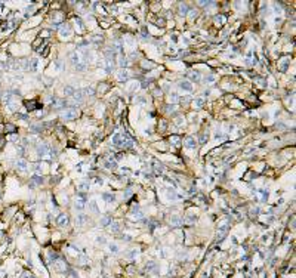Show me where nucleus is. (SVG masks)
I'll use <instances>...</instances> for the list:
<instances>
[{
    "instance_id": "aec40b11",
    "label": "nucleus",
    "mask_w": 296,
    "mask_h": 278,
    "mask_svg": "<svg viewBox=\"0 0 296 278\" xmlns=\"http://www.w3.org/2000/svg\"><path fill=\"white\" fill-rule=\"evenodd\" d=\"M33 182H37V185L43 184V178L41 176H33Z\"/></svg>"
},
{
    "instance_id": "a878e982",
    "label": "nucleus",
    "mask_w": 296,
    "mask_h": 278,
    "mask_svg": "<svg viewBox=\"0 0 296 278\" xmlns=\"http://www.w3.org/2000/svg\"><path fill=\"white\" fill-rule=\"evenodd\" d=\"M83 93H84V95H93V93H95V90H93V87H88V89H86Z\"/></svg>"
},
{
    "instance_id": "dca6fc26",
    "label": "nucleus",
    "mask_w": 296,
    "mask_h": 278,
    "mask_svg": "<svg viewBox=\"0 0 296 278\" xmlns=\"http://www.w3.org/2000/svg\"><path fill=\"white\" fill-rule=\"evenodd\" d=\"M86 222V216L84 214H79L77 216V225H83Z\"/></svg>"
},
{
    "instance_id": "bb28decb",
    "label": "nucleus",
    "mask_w": 296,
    "mask_h": 278,
    "mask_svg": "<svg viewBox=\"0 0 296 278\" xmlns=\"http://www.w3.org/2000/svg\"><path fill=\"white\" fill-rule=\"evenodd\" d=\"M76 68L79 70V71H84V70H86V67H84V64H83V62H82V64H77V65H76Z\"/></svg>"
},
{
    "instance_id": "473e14b6",
    "label": "nucleus",
    "mask_w": 296,
    "mask_h": 278,
    "mask_svg": "<svg viewBox=\"0 0 296 278\" xmlns=\"http://www.w3.org/2000/svg\"><path fill=\"white\" fill-rule=\"evenodd\" d=\"M166 110H167V111H175V110H176V107H175V105H167V107H166Z\"/></svg>"
},
{
    "instance_id": "ddd939ff",
    "label": "nucleus",
    "mask_w": 296,
    "mask_h": 278,
    "mask_svg": "<svg viewBox=\"0 0 296 278\" xmlns=\"http://www.w3.org/2000/svg\"><path fill=\"white\" fill-rule=\"evenodd\" d=\"M102 198L105 200L107 203H112V201L116 200V197H114V195H112V194H108V192H107V194H104V195H102Z\"/></svg>"
},
{
    "instance_id": "e433bc0d",
    "label": "nucleus",
    "mask_w": 296,
    "mask_h": 278,
    "mask_svg": "<svg viewBox=\"0 0 296 278\" xmlns=\"http://www.w3.org/2000/svg\"><path fill=\"white\" fill-rule=\"evenodd\" d=\"M95 182H96L98 185H102V179H99V178H96V179H95Z\"/></svg>"
},
{
    "instance_id": "c9c22d12",
    "label": "nucleus",
    "mask_w": 296,
    "mask_h": 278,
    "mask_svg": "<svg viewBox=\"0 0 296 278\" xmlns=\"http://www.w3.org/2000/svg\"><path fill=\"white\" fill-rule=\"evenodd\" d=\"M138 102H139V104H144V102H145V98H144V96H139V98H138Z\"/></svg>"
},
{
    "instance_id": "58836bf2",
    "label": "nucleus",
    "mask_w": 296,
    "mask_h": 278,
    "mask_svg": "<svg viewBox=\"0 0 296 278\" xmlns=\"http://www.w3.org/2000/svg\"><path fill=\"white\" fill-rule=\"evenodd\" d=\"M98 241H99V243H104V241H105V238H104V237H98Z\"/></svg>"
},
{
    "instance_id": "a211bd4d",
    "label": "nucleus",
    "mask_w": 296,
    "mask_h": 278,
    "mask_svg": "<svg viewBox=\"0 0 296 278\" xmlns=\"http://www.w3.org/2000/svg\"><path fill=\"white\" fill-rule=\"evenodd\" d=\"M154 170H155V173H161V170H163V166L160 163H154Z\"/></svg>"
},
{
    "instance_id": "c756f323",
    "label": "nucleus",
    "mask_w": 296,
    "mask_h": 278,
    "mask_svg": "<svg viewBox=\"0 0 296 278\" xmlns=\"http://www.w3.org/2000/svg\"><path fill=\"white\" fill-rule=\"evenodd\" d=\"M126 64H127V62H126V59L120 58V67H121V68H124V67H126Z\"/></svg>"
},
{
    "instance_id": "2f4dec72",
    "label": "nucleus",
    "mask_w": 296,
    "mask_h": 278,
    "mask_svg": "<svg viewBox=\"0 0 296 278\" xmlns=\"http://www.w3.org/2000/svg\"><path fill=\"white\" fill-rule=\"evenodd\" d=\"M170 222H173V223H179L181 220H179V218H178V216H173V218H172V220H170Z\"/></svg>"
},
{
    "instance_id": "f03ea898",
    "label": "nucleus",
    "mask_w": 296,
    "mask_h": 278,
    "mask_svg": "<svg viewBox=\"0 0 296 278\" xmlns=\"http://www.w3.org/2000/svg\"><path fill=\"white\" fill-rule=\"evenodd\" d=\"M77 117V108L74 107H70V108H65L64 112H62V118L64 120H73Z\"/></svg>"
},
{
    "instance_id": "6ab92c4d",
    "label": "nucleus",
    "mask_w": 296,
    "mask_h": 278,
    "mask_svg": "<svg viewBox=\"0 0 296 278\" xmlns=\"http://www.w3.org/2000/svg\"><path fill=\"white\" fill-rule=\"evenodd\" d=\"M179 141H181V139H179V136H176V135H173V136L170 138V142H172L173 145H178V144H179Z\"/></svg>"
},
{
    "instance_id": "4468645a",
    "label": "nucleus",
    "mask_w": 296,
    "mask_h": 278,
    "mask_svg": "<svg viewBox=\"0 0 296 278\" xmlns=\"http://www.w3.org/2000/svg\"><path fill=\"white\" fill-rule=\"evenodd\" d=\"M73 96L76 98V101H83V98H84V93L82 92V90H79V92H76Z\"/></svg>"
},
{
    "instance_id": "39448f33",
    "label": "nucleus",
    "mask_w": 296,
    "mask_h": 278,
    "mask_svg": "<svg viewBox=\"0 0 296 278\" xmlns=\"http://www.w3.org/2000/svg\"><path fill=\"white\" fill-rule=\"evenodd\" d=\"M56 223L59 225V226H64V225H67V223H68V216H67V214H59Z\"/></svg>"
},
{
    "instance_id": "7c9ffc66",
    "label": "nucleus",
    "mask_w": 296,
    "mask_h": 278,
    "mask_svg": "<svg viewBox=\"0 0 296 278\" xmlns=\"http://www.w3.org/2000/svg\"><path fill=\"white\" fill-rule=\"evenodd\" d=\"M18 166H19V169H22V170H25V167H27V164H25L24 161H19V163H18Z\"/></svg>"
},
{
    "instance_id": "393cba45",
    "label": "nucleus",
    "mask_w": 296,
    "mask_h": 278,
    "mask_svg": "<svg viewBox=\"0 0 296 278\" xmlns=\"http://www.w3.org/2000/svg\"><path fill=\"white\" fill-rule=\"evenodd\" d=\"M178 99H179V96H178L176 93H172V95H170V102H176Z\"/></svg>"
},
{
    "instance_id": "0eeeda50",
    "label": "nucleus",
    "mask_w": 296,
    "mask_h": 278,
    "mask_svg": "<svg viewBox=\"0 0 296 278\" xmlns=\"http://www.w3.org/2000/svg\"><path fill=\"white\" fill-rule=\"evenodd\" d=\"M117 77H118V80H120V81H124V80H127L129 74H127L126 70H120V71L117 73Z\"/></svg>"
},
{
    "instance_id": "423d86ee",
    "label": "nucleus",
    "mask_w": 296,
    "mask_h": 278,
    "mask_svg": "<svg viewBox=\"0 0 296 278\" xmlns=\"http://www.w3.org/2000/svg\"><path fill=\"white\" fill-rule=\"evenodd\" d=\"M184 144H185L187 148H194V146H195V139H194L193 136H188V138L185 139Z\"/></svg>"
},
{
    "instance_id": "c85d7f7f",
    "label": "nucleus",
    "mask_w": 296,
    "mask_h": 278,
    "mask_svg": "<svg viewBox=\"0 0 296 278\" xmlns=\"http://www.w3.org/2000/svg\"><path fill=\"white\" fill-rule=\"evenodd\" d=\"M216 22H218V24H224V22H225L224 16H216Z\"/></svg>"
},
{
    "instance_id": "4c0bfd02",
    "label": "nucleus",
    "mask_w": 296,
    "mask_h": 278,
    "mask_svg": "<svg viewBox=\"0 0 296 278\" xmlns=\"http://www.w3.org/2000/svg\"><path fill=\"white\" fill-rule=\"evenodd\" d=\"M110 249H111V251H114V253H116V251L118 250V249H117V246H111Z\"/></svg>"
},
{
    "instance_id": "6e6552de",
    "label": "nucleus",
    "mask_w": 296,
    "mask_h": 278,
    "mask_svg": "<svg viewBox=\"0 0 296 278\" xmlns=\"http://www.w3.org/2000/svg\"><path fill=\"white\" fill-rule=\"evenodd\" d=\"M59 33H61V36H62V37H68L70 34H71V31H70V27H68V25H62Z\"/></svg>"
},
{
    "instance_id": "1a4fd4ad",
    "label": "nucleus",
    "mask_w": 296,
    "mask_h": 278,
    "mask_svg": "<svg viewBox=\"0 0 296 278\" xmlns=\"http://www.w3.org/2000/svg\"><path fill=\"white\" fill-rule=\"evenodd\" d=\"M64 93L67 95V96H73V95L76 93V89L73 87V86H65V87H64Z\"/></svg>"
},
{
    "instance_id": "9b49d317",
    "label": "nucleus",
    "mask_w": 296,
    "mask_h": 278,
    "mask_svg": "<svg viewBox=\"0 0 296 278\" xmlns=\"http://www.w3.org/2000/svg\"><path fill=\"white\" fill-rule=\"evenodd\" d=\"M188 75H189V79L193 80V81H198V80H200V73H198V71H191Z\"/></svg>"
},
{
    "instance_id": "cd10ccee",
    "label": "nucleus",
    "mask_w": 296,
    "mask_h": 278,
    "mask_svg": "<svg viewBox=\"0 0 296 278\" xmlns=\"http://www.w3.org/2000/svg\"><path fill=\"white\" fill-rule=\"evenodd\" d=\"M110 223V218L108 216H105V218H102V220H101V225H108Z\"/></svg>"
},
{
    "instance_id": "f8f14e48",
    "label": "nucleus",
    "mask_w": 296,
    "mask_h": 278,
    "mask_svg": "<svg viewBox=\"0 0 296 278\" xmlns=\"http://www.w3.org/2000/svg\"><path fill=\"white\" fill-rule=\"evenodd\" d=\"M188 11H189V6H188V5H181V6H179V13H181V15H187Z\"/></svg>"
},
{
    "instance_id": "20e7f679",
    "label": "nucleus",
    "mask_w": 296,
    "mask_h": 278,
    "mask_svg": "<svg viewBox=\"0 0 296 278\" xmlns=\"http://www.w3.org/2000/svg\"><path fill=\"white\" fill-rule=\"evenodd\" d=\"M179 87L184 89V90H187V92H191V90H193V83H191L189 80H182V81L179 83Z\"/></svg>"
},
{
    "instance_id": "412c9836",
    "label": "nucleus",
    "mask_w": 296,
    "mask_h": 278,
    "mask_svg": "<svg viewBox=\"0 0 296 278\" xmlns=\"http://www.w3.org/2000/svg\"><path fill=\"white\" fill-rule=\"evenodd\" d=\"M203 104H204V99H203V98H197V99H195V107L200 108V107L203 105Z\"/></svg>"
},
{
    "instance_id": "5701e85b",
    "label": "nucleus",
    "mask_w": 296,
    "mask_h": 278,
    "mask_svg": "<svg viewBox=\"0 0 296 278\" xmlns=\"http://www.w3.org/2000/svg\"><path fill=\"white\" fill-rule=\"evenodd\" d=\"M167 194H169V198H172V200H175V198H178V197H176V194L173 192L172 189H167Z\"/></svg>"
},
{
    "instance_id": "4be33fe9",
    "label": "nucleus",
    "mask_w": 296,
    "mask_h": 278,
    "mask_svg": "<svg viewBox=\"0 0 296 278\" xmlns=\"http://www.w3.org/2000/svg\"><path fill=\"white\" fill-rule=\"evenodd\" d=\"M118 228H120V225H118L117 222H112V223H111V229L114 231V232H117V231H118Z\"/></svg>"
},
{
    "instance_id": "f3484780",
    "label": "nucleus",
    "mask_w": 296,
    "mask_h": 278,
    "mask_svg": "<svg viewBox=\"0 0 296 278\" xmlns=\"http://www.w3.org/2000/svg\"><path fill=\"white\" fill-rule=\"evenodd\" d=\"M89 208H90L92 212H98V206H96V201H95V200L89 203Z\"/></svg>"
},
{
    "instance_id": "9d476101",
    "label": "nucleus",
    "mask_w": 296,
    "mask_h": 278,
    "mask_svg": "<svg viewBox=\"0 0 296 278\" xmlns=\"http://www.w3.org/2000/svg\"><path fill=\"white\" fill-rule=\"evenodd\" d=\"M105 167H108V169H114V167H117V163L114 161V157H112V158H108V161H105Z\"/></svg>"
},
{
    "instance_id": "7ed1b4c3",
    "label": "nucleus",
    "mask_w": 296,
    "mask_h": 278,
    "mask_svg": "<svg viewBox=\"0 0 296 278\" xmlns=\"http://www.w3.org/2000/svg\"><path fill=\"white\" fill-rule=\"evenodd\" d=\"M112 145L120 148V146H123V133H116L112 136Z\"/></svg>"
},
{
    "instance_id": "f257e3e1",
    "label": "nucleus",
    "mask_w": 296,
    "mask_h": 278,
    "mask_svg": "<svg viewBox=\"0 0 296 278\" xmlns=\"http://www.w3.org/2000/svg\"><path fill=\"white\" fill-rule=\"evenodd\" d=\"M37 154H39V157H41V158L50 160V158H53L55 151H53V148H50V145L41 144V145H39V148H37Z\"/></svg>"
},
{
    "instance_id": "72a5a7b5",
    "label": "nucleus",
    "mask_w": 296,
    "mask_h": 278,
    "mask_svg": "<svg viewBox=\"0 0 296 278\" xmlns=\"http://www.w3.org/2000/svg\"><path fill=\"white\" fill-rule=\"evenodd\" d=\"M206 141H207V138H206V135H201V138H200V142H201V144H204Z\"/></svg>"
},
{
    "instance_id": "2eb2a0df",
    "label": "nucleus",
    "mask_w": 296,
    "mask_h": 278,
    "mask_svg": "<svg viewBox=\"0 0 296 278\" xmlns=\"http://www.w3.org/2000/svg\"><path fill=\"white\" fill-rule=\"evenodd\" d=\"M89 188H90V185L88 184V182H82V184L79 185V189H80V191H89Z\"/></svg>"
},
{
    "instance_id": "b1692460",
    "label": "nucleus",
    "mask_w": 296,
    "mask_h": 278,
    "mask_svg": "<svg viewBox=\"0 0 296 278\" xmlns=\"http://www.w3.org/2000/svg\"><path fill=\"white\" fill-rule=\"evenodd\" d=\"M204 81H206V83H213V81H215V77H213V75H207L206 79H204Z\"/></svg>"
},
{
    "instance_id": "f704fd0d",
    "label": "nucleus",
    "mask_w": 296,
    "mask_h": 278,
    "mask_svg": "<svg viewBox=\"0 0 296 278\" xmlns=\"http://www.w3.org/2000/svg\"><path fill=\"white\" fill-rule=\"evenodd\" d=\"M286 68H287V59H286V61H284V62L281 64V70H283V71H284V70H286Z\"/></svg>"
}]
</instances>
